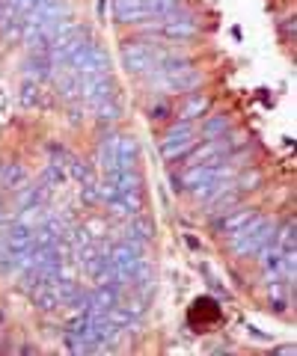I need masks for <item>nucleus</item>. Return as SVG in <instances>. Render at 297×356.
<instances>
[{
	"label": "nucleus",
	"instance_id": "nucleus-10",
	"mask_svg": "<svg viewBox=\"0 0 297 356\" xmlns=\"http://www.w3.org/2000/svg\"><path fill=\"white\" fill-rule=\"evenodd\" d=\"M42 199H45V187H27L24 193L18 199V211H33L42 205Z\"/></svg>",
	"mask_w": 297,
	"mask_h": 356
},
{
	"label": "nucleus",
	"instance_id": "nucleus-6",
	"mask_svg": "<svg viewBox=\"0 0 297 356\" xmlns=\"http://www.w3.org/2000/svg\"><path fill=\"white\" fill-rule=\"evenodd\" d=\"M252 214H256L252 208H241V211H232V214H217L214 232H235V229L244 226L247 220H252Z\"/></svg>",
	"mask_w": 297,
	"mask_h": 356
},
{
	"label": "nucleus",
	"instance_id": "nucleus-1",
	"mask_svg": "<svg viewBox=\"0 0 297 356\" xmlns=\"http://www.w3.org/2000/svg\"><path fill=\"white\" fill-rule=\"evenodd\" d=\"M273 238V222L265 217L247 220L241 229H235V235L229 238V247L241 259H250V255H259V250Z\"/></svg>",
	"mask_w": 297,
	"mask_h": 356
},
{
	"label": "nucleus",
	"instance_id": "nucleus-9",
	"mask_svg": "<svg viewBox=\"0 0 297 356\" xmlns=\"http://www.w3.org/2000/svg\"><path fill=\"white\" fill-rule=\"evenodd\" d=\"M152 238H155V229H152L149 220L137 217L134 222H131V229H128V243H131V247H137V241L140 243H149Z\"/></svg>",
	"mask_w": 297,
	"mask_h": 356
},
{
	"label": "nucleus",
	"instance_id": "nucleus-16",
	"mask_svg": "<svg viewBox=\"0 0 297 356\" xmlns=\"http://www.w3.org/2000/svg\"><path fill=\"white\" fill-rule=\"evenodd\" d=\"M0 217H3V205H0Z\"/></svg>",
	"mask_w": 297,
	"mask_h": 356
},
{
	"label": "nucleus",
	"instance_id": "nucleus-14",
	"mask_svg": "<svg viewBox=\"0 0 297 356\" xmlns=\"http://www.w3.org/2000/svg\"><path fill=\"white\" fill-rule=\"evenodd\" d=\"M149 116L155 119V122H167V119H170V104H167V102H163V104L158 102L155 107H152V113H149Z\"/></svg>",
	"mask_w": 297,
	"mask_h": 356
},
{
	"label": "nucleus",
	"instance_id": "nucleus-2",
	"mask_svg": "<svg viewBox=\"0 0 297 356\" xmlns=\"http://www.w3.org/2000/svg\"><path fill=\"white\" fill-rule=\"evenodd\" d=\"M149 27H155L163 39H193L196 33L202 30L200 18L184 15V13H175V15L163 18V21H155V24H149Z\"/></svg>",
	"mask_w": 297,
	"mask_h": 356
},
{
	"label": "nucleus",
	"instance_id": "nucleus-12",
	"mask_svg": "<svg viewBox=\"0 0 297 356\" xmlns=\"http://www.w3.org/2000/svg\"><path fill=\"white\" fill-rule=\"evenodd\" d=\"M3 181H6V187H18L21 181H24V170H21L18 163L6 166V170H3Z\"/></svg>",
	"mask_w": 297,
	"mask_h": 356
},
{
	"label": "nucleus",
	"instance_id": "nucleus-8",
	"mask_svg": "<svg viewBox=\"0 0 297 356\" xmlns=\"http://www.w3.org/2000/svg\"><path fill=\"white\" fill-rule=\"evenodd\" d=\"M229 125H232V113H214V116L202 125V137H205V140L223 137V134L229 131Z\"/></svg>",
	"mask_w": 297,
	"mask_h": 356
},
{
	"label": "nucleus",
	"instance_id": "nucleus-7",
	"mask_svg": "<svg viewBox=\"0 0 297 356\" xmlns=\"http://www.w3.org/2000/svg\"><path fill=\"white\" fill-rule=\"evenodd\" d=\"M208 107H211V98H208V95H188V102H184L182 113H179V122L200 119L202 113H208Z\"/></svg>",
	"mask_w": 297,
	"mask_h": 356
},
{
	"label": "nucleus",
	"instance_id": "nucleus-4",
	"mask_svg": "<svg viewBox=\"0 0 297 356\" xmlns=\"http://www.w3.org/2000/svg\"><path fill=\"white\" fill-rule=\"evenodd\" d=\"M0 241H3L9 255H15L33 243V232L24 226V222H9V226H3V232H0Z\"/></svg>",
	"mask_w": 297,
	"mask_h": 356
},
{
	"label": "nucleus",
	"instance_id": "nucleus-11",
	"mask_svg": "<svg viewBox=\"0 0 297 356\" xmlns=\"http://www.w3.org/2000/svg\"><path fill=\"white\" fill-rule=\"evenodd\" d=\"M95 110V116H98V122H116L119 116H122V107L116 104V98H110V102H104V104H98V107H93Z\"/></svg>",
	"mask_w": 297,
	"mask_h": 356
},
{
	"label": "nucleus",
	"instance_id": "nucleus-3",
	"mask_svg": "<svg viewBox=\"0 0 297 356\" xmlns=\"http://www.w3.org/2000/svg\"><path fill=\"white\" fill-rule=\"evenodd\" d=\"M113 18L119 24H140V21H155L149 0H113Z\"/></svg>",
	"mask_w": 297,
	"mask_h": 356
},
{
	"label": "nucleus",
	"instance_id": "nucleus-13",
	"mask_svg": "<svg viewBox=\"0 0 297 356\" xmlns=\"http://www.w3.org/2000/svg\"><path fill=\"white\" fill-rule=\"evenodd\" d=\"M45 178L51 184H60V181H65V166H60V163H48V170H45Z\"/></svg>",
	"mask_w": 297,
	"mask_h": 356
},
{
	"label": "nucleus",
	"instance_id": "nucleus-5",
	"mask_svg": "<svg viewBox=\"0 0 297 356\" xmlns=\"http://www.w3.org/2000/svg\"><path fill=\"white\" fill-rule=\"evenodd\" d=\"M116 149H119V137L113 134V137H104L102 146H98V166H102V172H116Z\"/></svg>",
	"mask_w": 297,
	"mask_h": 356
},
{
	"label": "nucleus",
	"instance_id": "nucleus-15",
	"mask_svg": "<svg viewBox=\"0 0 297 356\" xmlns=\"http://www.w3.org/2000/svg\"><path fill=\"white\" fill-rule=\"evenodd\" d=\"M282 33H285L289 39L294 36V18H285V21H282Z\"/></svg>",
	"mask_w": 297,
	"mask_h": 356
}]
</instances>
